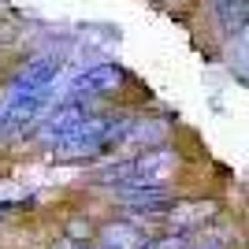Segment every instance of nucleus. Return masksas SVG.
I'll use <instances>...</instances> for the list:
<instances>
[{"label": "nucleus", "instance_id": "obj_2", "mask_svg": "<svg viewBox=\"0 0 249 249\" xmlns=\"http://www.w3.org/2000/svg\"><path fill=\"white\" fill-rule=\"evenodd\" d=\"M119 67H112V63H101V67H93V71H86L82 78H78V89L82 93H101V89H112L115 82H119Z\"/></svg>", "mask_w": 249, "mask_h": 249}, {"label": "nucleus", "instance_id": "obj_3", "mask_svg": "<svg viewBox=\"0 0 249 249\" xmlns=\"http://www.w3.org/2000/svg\"><path fill=\"white\" fill-rule=\"evenodd\" d=\"M93 227H86V219H71L67 223V238H89Z\"/></svg>", "mask_w": 249, "mask_h": 249}, {"label": "nucleus", "instance_id": "obj_1", "mask_svg": "<svg viewBox=\"0 0 249 249\" xmlns=\"http://www.w3.org/2000/svg\"><path fill=\"white\" fill-rule=\"evenodd\" d=\"M56 74H60V60L37 56V60H30V63L19 67V74L11 78V89H15V93H37V89H45Z\"/></svg>", "mask_w": 249, "mask_h": 249}]
</instances>
